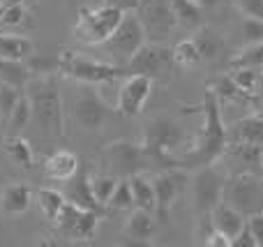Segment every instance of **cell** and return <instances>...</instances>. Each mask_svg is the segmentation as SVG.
Here are the masks:
<instances>
[{
	"mask_svg": "<svg viewBox=\"0 0 263 247\" xmlns=\"http://www.w3.org/2000/svg\"><path fill=\"white\" fill-rule=\"evenodd\" d=\"M203 129L196 139L194 148L178 157V166L182 169H201V166L215 164L222 157L224 148L229 146V129L224 127L222 109H219V97L210 88L203 90Z\"/></svg>",
	"mask_w": 263,
	"mask_h": 247,
	"instance_id": "6da1fadb",
	"label": "cell"
},
{
	"mask_svg": "<svg viewBox=\"0 0 263 247\" xmlns=\"http://www.w3.org/2000/svg\"><path fill=\"white\" fill-rule=\"evenodd\" d=\"M32 106L30 127L40 137L58 139L65 134V102L53 77H32L26 86Z\"/></svg>",
	"mask_w": 263,
	"mask_h": 247,
	"instance_id": "7a4b0ae2",
	"label": "cell"
},
{
	"mask_svg": "<svg viewBox=\"0 0 263 247\" xmlns=\"http://www.w3.org/2000/svg\"><path fill=\"white\" fill-rule=\"evenodd\" d=\"M182 141H185V132H182L180 123H176L168 116H162V118H155L145 125L141 146L150 155L153 164L159 166V171H162L168 169V166H178V160L173 157V153L180 148Z\"/></svg>",
	"mask_w": 263,
	"mask_h": 247,
	"instance_id": "3957f363",
	"label": "cell"
},
{
	"mask_svg": "<svg viewBox=\"0 0 263 247\" xmlns=\"http://www.w3.org/2000/svg\"><path fill=\"white\" fill-rule=\"evenodd\" d=\"M125 12L114 5H100V7H81L74 21V40L81 42L86 46H102L114 30L118 28V23L123 21Z\"/></svg>",
	"mask_w": 263,
	"mask_h": 247,
	"instance_id": "277c9868",
	"label": "cell"
},
{
	"mask_svg": "<svg viewBox=\"0 0 263 247\" xmlns=\"http://www.w3.org/2000/svg\"><path fill=\"white\" fill-rule=\"evenodd\" d=\"M60 69L58 74L79 81L83 86H102V83H114L120 77H125V67L116 63H102L95 58L79 55L77 51H60L58 53Z\"/></svg>",
	"mask_w": 263,
	"mask_h": 247,
	"instance_id": "5b68a950",
	"label": "cell"
},
{
	"mask_svg": "<svg viewBox=\"0 0 263 247\" xmlns=\"http://www.w3.org/2000/svg\"><path fill=\"white\" fill-rule=\"evenodd\" d=\"M104 157V164L109 169V174L118 176V178H129L134 174H143V171L153 169V160L145 153V148L141 143L134 141H125V139H118V141H111L109 146L102 153Z\"/></svg>",
	"mask_w": 263,
	"mask_h": 247,
	"instance_id": "8992f818",
	"label": "cell"
},
{
	"mask_svg": "<svg viewBox=\"0 0 263 247\" xmlns=\"http://www.w3.org/2000/svg\"><path fill=\"white\" fill-rule=\"evenodd\" d=\"M224 203L233 206L245 217L263 211V187L256 174H236L229 176L224 185Z\"/></svg>",
	"mask_w": 263,
	"mask_h": 247,
	"instance_id": "52a82bcc",
	"label": "cell"
},
{
	"mask_svg": "<svg viewBox=\"0 0 263 247\" xmlns=\"http://www.w3.org/2000/svg\"><path fill=\"white\" fill-rule=\"evenodd\" d=\"M227 178H229L227 171L217 169L215 164L196 169L194 178H192V201H194V211L199 215L213 213L215 206L222 203Z\"/></svg>",
	"mask_w": 263,
	"mask_h": 247,
	"instance_id": "ba28073f",
	"label": "cell"
},
{
	"mask_svg": "<svg viewBox=\"0 0 263 247\" xmlns=\"http://www.w3.org/2000/svg\"><path fill=\"white\" fill-rule=\"evenodd\" d=\"M145 42H148L145 40V30H143V26H141L139 16H136V12H125L123 21L118 23L114 35L102 44V49H104L114 60H118L120 65H127V60L145 44Z\"/></svg>",
	"mask_w": 263,
	"mask_h": 247,
	"instance_id": "9c48e42d",
	"label": "cell"
},
{
	"mask_svg": "<svg viewBox=\"0 0 263 247\" xmlns=\"http://www.w3.org/2000/svg\"><path fill=\"white\" fill-rule=\"evenodd\" d=\"M134 12L139 16L141 26H143L148 42H166L171 37L173 28L178 26L168 0H141Z\"/></svg>",
	"mask_w": 263,
	"mask_h": 247,
	"instance_id": "30bf717a",
	"label": "cell"
},
{
	"mask_svg": "<svg viewBox=\"0 0 263 247\" xmlns=\"http://www.w3.org/2000/svg\"><path fill=\"white\" fill-rule=\"evenodd\" d=\"M173 49H168L164 42H145L139 51L127 60L129 74H145L150 79L168 77L173 69Z\"/></svg>",
	"mask_w": 263,
	"mask_h": 247,
	"instance_id": "8fae6325",
	"label": "cell"
},
{
	"mask_svg": "<svg viewBox=\"0 0 263 247\" xmlns=\"http://www.w3.org/2000/svg\"><path fill=\"white\" fill-rule=\"evenodd\" d=\"M111 118V109L92 88H83L74 95L72 102V120L83 132H95Z\"/></svg>",
	"mask_w": 263,
	"mask_h": 247,
	"instance_id": "7c38bea8",
	"label": "cell"
},
{
	"mask_svg": "<svg viewBox=\"0 0 263 247\" xmlns=\"http://www.w3.org/2000/svg\"><path fill=\"white\" fill-rule=\"evenodd\" d=\"M100 213L95 211H86V208H79L74 203H65L60 217L55 220L58 224V231L69 240H86L90 243L95 238L97 224H100Z\"/></svg>",
	"mask_w": 263,
	"mask_h": 247,
	"instance_id": "4fadbf2b",
	"label": "cell"
},
{
	"mask_svg": "<svg viewBox=\"0 0 263 247\" xmlns=\"http://www.w3.org/2000/svg\"><path fill=\"white\" fill-rule=\"evenodd\" d=\"M155 185V201H157V213L162 220L168 217V211H171L176 197L185 189L187 185V171L182 166H168V169H162L157 176L153 178Z\"/></svg>",
	"mask_w": 263,
	"mask_h": 247,
	"instance_id": "5bb4252c",
	"label": "cell"
},
{
	"mask_svg": "<svg viewBox=\"0 0 263 247\" xmlns=\"http://www.w3.org/2000/svg\"><path fill=\"white\" fill-rule=\"evenodd\" d=\"M261 157H263V146L231 141L227 148H224L219 160L224 162V171H227L229 176H236V174L261 176Z\"/></svg>",
	"mask_w": 263,
	"mask_h": 247,
	"instance_id": "9a60e30c",
	"label": "cell"
},
{
	"mask_svg": "<svg viewBox=\"0 0 263 247\" xmlns=\"http://www.w3.org/2000/svg\"><path fill=\"white\" fill-rule=\"evenodd\" d=\"M150 90H153V79L145 77V74H129L120 86L116 111L120 116H127V118L139 116L143 111L145 102H148Z\"/></svg>",
	"mask_w": 263,
	"mask_h": 247,
	"instance_id": "2e32d148",
	"label": "cell"
},
{
	"mask_svg": "<svg viewBox=\"0 0 263 247\" xmlns=\"http://www.w3.org/2000/svg\"><path fill=\"white\" fill-rule=\"evenodd\" d=\"M65 197H67L69 203H74V206H79V208L95 211V213H100V215H104V213H106V208L102 206V203L95 199V194H92V189H90V174H88L83 166L77 171V176H74V178L67 180Z\"/></svg>",
	"mask_w": 263,
	"mask_h": 247,
	"instance_id": "e0dca14e",
	"label": "cell"
},
{
	"mask_svg": "<svg viewBox=\"0 0 263 247\" xmlns=\"http://www.w3.org/2000/svg\"><path fill=\"white\" fill-rule=\"evenodd\" d=\"M81 169V160L72 150H55L44 160V178L53 183H67Z\"/></svg>",
	"mask_w": 263,
	"mask_h": 247,
	"instance_id": "ac0fdd59",
	"label": "cell"
},
{
	"mask_svg": "<svg viewBox=\"0 0 263 247\" xmlns=\"http://www.w3.org/2000/svg\"><path fill=\"white\" fill-rule=\"evenodd\" d=\"M210 220H213L215 231L224 234L229 240L236 238V236L240 234V231L245 229V224H247V217L242 215V213H238L233 206L224 203V201L215 206V211L210 213Z\"/></svg>",
	"mask_w": 263,
	"mask_h": 247,
	"instance_id": "d6986e66",
	"label": "cell"
},
{
	"mask_svg": "<svg viewBox=\"0 0 263 247\" xmlns=\"http://www.w3.org/2000/svg\"><path fill=\"white\" fill-rule=\"evenodd\" d=\"M32 203V187L26 183H14L7 185L0 194V208L7 215H21L30 208Z\"/></svg>",
	"mask_w": 263,
	"mask_h": 247,
	"instance_id": "ffe728a7",
	"label": "cell"
},
{
	"mask_svg": "<svg viewBox=\"0 0 263 247\" xmlns=\"http://www.w3.org/2000/svg\"><path fill=\"white\" fill-rule=\"evenodd\" d=\"M125 234L136 243H148L157 234V222H155L153 213L143 211V208L132 211V215L127 217V224H125Z\"/></svg>",
	"mask_w": 263,
	"mask_h": 247,
	"instance_id": "44dd1931",
	"label": "cell"
},
{
	"mask_svg": "<svg viewBox=\"0 0 263 247\" xmlns=\"http://www.w3.org/2000/svg\"><path fill=\"white\" fill-rule=\"evenodd\" d=\"M192 40H194L196 49H199L201 60H205V63H215V60H217L219 55L224 53V40H222V35H217L215 30H210L208 26L196 28V32L192 35Z\"/></svg>",
	"mask_w": 263,
	"mask_h": 247,
	"instance_id": "7402d4cb",
	"label": "cell"
},
{
	"mask_svg": "<svg viewBox=\"0 0 263 247\" xmlns=\"http://www.w3.org/2000/svg\"><path fill=\"white\" fill-rule=\"evenodd\" d=\"M229 139H231V141L263 146V116H247V118H240L231 127Z\"/></svg>",
	"mask_w": 263,
	"mask_h": 247,
	"instance_id": "603a6c76",
	"label": "cell"
},
{
	"mask_svg": "<svg viewBox=\"0 0 263 247\" xmlns=\"http://www.w3.org/2000/svg\"><path fill=\"white\" fill-rule=\"evenodd\" d=\"M3 150L7 153V157L14 162V164L23 166V169H32L35 164V153H32V146L26 137L21 134H12L3 141Z\"/></svg>",
	"mask_w": 263,
	"mask_h": 247,
	"instance_id": "cb8c5ba5",
	"label": "cell"
},
{
	"mask_svg": "<svg viewBox=\"0 0 263 247\" xmlns=\"http://www.w3.org/2000/svg\"><path fill=\"white\" fill-rule=\"evenodd\" d=\"M168 3L176 14L178 26L187 28V30H196L203 26V7L196 0H168Z\"/></svg>",
	"mask_w": 263,
	"mask_h": 247,
	"instance_id": "d4e9b609",
	"label": "cell"
},
{
	"mask_svg": "<svg viewBox=\"0 0 263 247\" xmlns=\"http://www.w3.org/2000/svg\"><path fill=\"white\" fill-rule=\"evenodd\" d=\"M32 53V42L14 32H0V60H26Z\"/></svg>",
	"mask_w": 263,
	"mask_h": 247,
	"instance_id": "484cf974",
	"label": "cell"
},
{
	"mask_svg": "<svg viewBox=\"0 0 263 247\" xmlns=\"http://www.w3.org/2000/svg\"><path fill=\"white\" fill-rule=\"evenodd\" d=\"M132 194H134V208H143V211L155 213L157 201H155V185L150 178H145L143 174L129 176Z\"/></svg>",
	"mask_w": 263,
	"mask_h": 247,
	"instance_id": "4316f807",
	"label": "cell"
},
{
	"mask_svg": "<svg viewBox=\"0 0 263 247\" xmlns=\"http://www.w3.org/2000/svg\"><path fill=\"white\" fill-rule=\"evenodd\" d=\"M26 60H0V83H7L14 88H26L30 81Z\"/></svg>",
	"mask_w": 263,
	"mask_h": 247,
	"instance_id": "83f0119b",
	"label": "cell"
},
{
	"mask_svg": "<svg viewBox=\"0 0 263 247\" xmlns=\"http://www.w3.org/2000/svg\"><path fill=\"white\" fill-rule=\"evenodd\" d=\"M263 69V42H254V44H242V49L229 63V69Z\"/></svg>",
	"mask_w": 263,
	"mask_h": 247,
	"instance_id": "f1b7e54d",
	"label": "cell"
},
{
	"mask_svg": "<svg viewBox=\"0 0 263 247\" xmlns=\"http://www.w3.org/2000/svg\"><path fill=\"white\" fill-rule=\"evenodd\" d=\"M37 203H40V211L46 215V220L55 222L63 213L65 203H67V197L58 189H51V187H44L37 192Z\"/></svg>",
	"mask_w": 263,
	"mask_h": 247,
	"instance_id": "f546056e",
	"label": "cell"
},
{
	"mask_svg": "<svg viewBox=\"0 0 263 247\" xmlns=\"http://www.w3.org/2000/svg\"><path fill=\"white\" fill-rule=\"evenodd\" d=\"M30 123H32V106H30V100H28V92L23 90L16 106H14L12 116H9L7 125L12 127L14 134H21L26 127H30Z\"/></svg>",
	"mask_w": 263,
	"mask_h": 247,
	"instance_id": "4dcf8cb0",
	"label": "cell"
},
{
	"mask_svg": "<svg viewBox=\"0 0 263 247\" xmlns=\"http://www.w3.org/2000/svg\"><path fill=\"white\" fill-rule=\"evenodd\" d=\"M26 65H28L30 77H53L60 69L58 55H44V53H40V55L30 53L26 58Z\"/></svg>",
	"mask_w": 263,
	"mask_h": 247,
	"instance_id": "1f68e13d",
	"label": "cell"
},
{
	"mask_svg": "<svg viewBox=\"0 0 263 247\" xmlns=\"http://www.w3.org/2000/svg\"><path fill=\"white\" fill-rule=\"evenodd\" d=\"M205 88H210V90L219 97V102H222V100H229V102L247 100V97L240 92V88L236 86V81H233L231 74H222V77L213 79V81H208V86H205Z\"/></svg>",
	"mask_w": 263,
	"mask_h": 247,
	"instance_id": "d6a6232c",
	"label": "cell"
},
{
	"mask_svg": "<svg viewBox=\"0 0 263 247\" xmlns=\"http://www.w3.org/2000/svg\"><path fill=\"white\" fill-rule=\"evenodd\" d=\"M173 63L180 65V67H194V65L201 63V53L192 37H187V40L178 42L173 46Z\"/></svg>",
	"mask_w": 263,
	"mask_h": 247,
	"instance_id": "836d02e7",
	"label": "cell"
},
{
	"mask_svg": "<svg viewBox=\"0 0 263 247\" xmlns=\"http://www.w3.org/2000/svg\"><path fill=\"white\" fill-rule=\"evenodd\" d=\"M118 176L114 174H102V176H90V189L92 194H95V199L102 203V206L106 208V203H109L111 194H114L116 185H118Z\"/></svg>",
	"mask_w": 263,
	"mask_h": 247,
	"instance_id": "e575fe53",
	"label": "cell"
},
{
	"mask_svg": "<svg viewBox=\"0 0 263 247\" xmlns=\"http://www.w3.org/2000/svg\"><path fill=\"white\" fill-rule=\"evenodd\" d=\"M231 77L247 100L256 97V92H259V69H250V67L231 69Z\"/></svg>",
	"mask_w": 263,
	"mask_h": 247,
	"instance_id": "d590c367",
	"label": "cell"
},
{
	"mask_svg": "<svg viewBox=\"0 0 263 247\" xmlns=\"http://www.w3.org/2000/svg\"><path fill=\"white\" fill-rule=\"evenodd\" d=\"M106 208H111V211H132V208H134V194H132L129 178L118 180V185H116Z\"/></svg>",
	"mask_w": 263,
	"mask_h": 247,
	"instance_id": "8d00e7d4",
	"label": "cell"
},
{
	"mask_svg": "<svg viewBox=\"0 0 263 247\" xmlns=\"http://www.w3.org/2000/svg\"><path fill=\"white\" fill-rule=\"evenodd\" d=\"M21 92H23V88H14V86H7V83H0V123L7 125V120H9V116H12Z\"/></svg>",
	"mask_w": 263,
	"mask_h": 247,
	"instance_id": "74e56055",
	"label": "cell"
},
{
	"mask_svg": "<svg viewBox=\"0 0 263 247\" xmlns=\"http://www.w3.org/2000/svg\"><path fill=\"white\" fill-rule=\"evenodd\" d=\"M242 44H254V42H263V18L245 16L240 26Z\"/></svg>",
	"mask_w": 263,
	"mask_h": 247,
	"instance_id": "f35d334b",
	"label": "cell"
},
{
	"mask_svg": "<svg viewBox=\"0 0 263 247\" xmlns=\"http://www.w3.org/2000/svg\"><path fill=\"white\" fill-rule=\"evenodd\" d=\"M236 7L240 9L245 16L263 18V0H236Z\"/></svg>",
	"mask_w": 263,
	"mask_h": 247,
	"instance_id": "ab89813d",
	"label": "cell"
},
{
	"mask_svg": "<svg viewBox=\"0 0 263 247\" xmlns=\"http://www.w3.org/2000/svg\"><path fill=\"white\" fill-rule=\"evenodd\" d=\"M247 226H250L252 236H254L256 247H263V211L247 217Z\"/></svg>",
	"mask_w": 263,
	"mask_h": 247,
	"instance_id": "60d3db41",
	"label": "cell"
},
{
	"mask_svg": "<svg viewBox=\"0 0 263 247\" xmlns=\"http://www.w3.org/2000/svg\"><path fill=\"white\" fill-rule=\"evenodd\" d=\"M231 247H256L254 236H252V231H250V226L247 224H245V229H242L240 234L231 240Z\"/></svg>",
	"mask_w": 263,
	"mask_h": 247,
	"instance_id": "b9f144b4",
	"label": "cell"
},
{
	"mask_svg": "<svg viewBox=\"0 0 263 247\" xmlns=\"http://www.w3.org/2000/svg\"><path fill=\"white\" fill-rule=\"evenodd\" d=\"M203 245H208V247H231V240H229L224 234H219V231L213 229V234L205 238Z\"/></svg>",
	"mask_w": 263,
	"mask_h": 247,
	"instance_id": "7bdbcfd3",
	"label": "cell"
},
{
	"mask_svg": "<svg viewBox=\"0 0 263 247\" xmlns=\"http://www.w3.org/2000/svg\"><path fill=\"white\" fill-rule=\"evenodd\" d=\"M106 5H114V7L123 9V12H134L136 7H139L141 0H104Z\"/></svg>",
	"mask_w": 263,
	"mask_h": 247,
	"instance_id": "ee69618b",
	"label": "cell"
},
{
	"mask_svg": "<svg viewBox=\"0 0 263 247\" xmlns=\"http://www.w3.org/2000/svg\"><path fill=\"white\" fill-rule=\"evenodd\" d=\"M196 3H199L203 9H210V7H217V5L224 3V0H196Z\"/></svg>",
	"mask_w": 263,
	"mask_h": 247,
	"instance_id": "f6af8a7d",
	"label": "cell"
},
{
	"mask_svg": "<svg viewBox=\"0 0 263 247\" xmlns=\"http://www.w3.org/2000/svg\"><path fill=\"white\" fill-rule=\"evenodd\" d=\"M0 32H5L3 30V5H0Z\"/></svg>",
	"mask_w": 263,
	"mask_h": 247,
	"instance_id": "bcb514c9",
	"label": "cell"
},
{
	"mask_svg": "<svg viewBox=\"0 0 263 247\" xmlns=\"http://www.w3.org/2000/svg\"><path fill=\"white\" fill-rule=\"evenodd\" d=\"M259 104H261V111H263V90H261V97H259Z\"/></svg>",
	"mask_w": 263,
	"mask_h": 247,
	"instance_id": "7dc6e473",
	"label": "cell"
},
{
	"mask_svg": "<svg viewBox=\"0 0 263 247\" xmlns=\"http://www.w3.org/2000/svg\"><path fill=\"white\" fill-rule=\"evenodd\" d=\"M261 176H263V157H261Z\"/></svg>",
	"mask_w": 263,
	"mask_h": 247,
	"instance_id": "c3c4849f",
	"label": "cell"
},
{
	"mask_svg": "<svg viewBox=\"0 0 263 247\" xmlns=\"http://www.w3.org/2000/svg\"><path fill=\"white\" fill-rule=\"evenodd\" d=\"M0 5H3V0H0Z\"/></svg>",
	"mask_w": 263,
	"mask_h": 247,
	"instance_id": "681fc988",
	"label": "cell"
}]
</instances>
